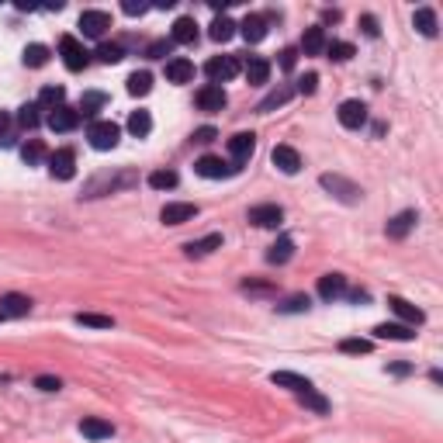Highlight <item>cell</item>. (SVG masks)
<instances>
[{
	"instance_id": "obj_1",
	"label": "cell",
	"mask_w": 443,
	"mask_h": 443,
	"mask_svg": "<svg viewBox=\"0 0 443 443\" xmlns=\"http://www.w3.org/2000/svg\"><path fill=\"white\" fill-rule=\"evenodd\" d=\"M139 183V174L135 170H118V174H97L94 181H87L83 187V198H105V194H118V191H129Z\"/></svg>"
},
{
	"instance_id": "obj_2",
	"label": "cell",
	"mask_w": 443,
	"mask_h": 443,
	"mask_svg": "<svg viewBox=\"0 0 443 443\" xmlns=\"http://www.w3.org/2000/svg\"><path fill=\"white\" fill-rule=\"evenodd\" d=\"M319 183H322V187H326L336 201H343V205H357V201L364 198V191H361L357 183L346 181V177H339V174H322Z\"/></svg>"
},
{
	"instance_id": "obj_3",
	"label": "cell",
	"mask_w": 443,
	"mask_h": 443,
	"mask_svg": "<svg viewBox=\"0 0 443 443\" xmlns=\"http://www.w3.org/2000/svg\"><path fill=\"white\" fill-rule=\"evenodd\" d=\"M205 73H208L211 83H229V80H235L239 73H242V63L235 59V55H211L208 63H205Z\"/></svg>"
},
{
	"instance_id": "obj_4",
	"label": "cell",
	"mask_w": 443,
	"mask_h": 443,
	"mask_svg": "<svg viewBox=\"0 0 443 443\" xmlns=\"http://www.w3.org/2000/svg\"><path fill=\"white\" fill-rule=\"evenodd\" d=\"M87 139H90V146H94V149H114V146H118V139H122V129H118L114 122H90Z\"/></svg>"
},
{
	"instance_id": "obj_5",
	"label": "cell",
	"mask_w": 443,
	"mask_h": 443,
	"mask_svg": "<svg viewBox=\"0 0 443 443\" xmlns=\"http://www.w3.org/2000/svg\"><path fill=\"white\" fill-rule=\"evenodd\" d=\"M253 149H257V135L253 132H235L229 139V159H233L235 170H242V163H250Z\"/></svg>"
},
{
	"instance_id": "obj_6",
	"label": "cell",
	"mask_w": 443,
	"mask_h": 443,
	"mask_svg": "<svg viewBox=\"0 0 443 443\" xmlns=\"http://www.w3.org/2000/svg\"><path fill=\"white\" fill-rule=\"evenodd\" d=\"M59 55H63L66 70H73V73H80V70L87 66V49H83V42L73 38V35H63V38H59Z\"/></svg>"
},
{
	"instance_id": "obj_7",
	"label": "cell",
	"mask_w": 443,
	"mask_h": 443,
	"mask_svg": "<svg viewBox=\"0 0 443 443\" xmlns=\"http://www.w3.org/2000/svg\"><path fill=\"white\" fill-rule=\"evenodd\" d=\"M194 174L205 177V181H222V177H233L239 170H235L233 163H225V159H218V156H201L194 163Z\"/></svg>"
},
{
	"instance_id": "obj_8",
	"label": "cell",
	"mask_w": 443,
	"mask_h": 443,
	"mask_svg": "<svg viewBox=\"0 0 443 443\" xmlns=\"http://www.w3.org/2000/svg\"><path fill=\"white\" fill-rule=\"evenodd\" d=\"M49 174L55 181H73L77 177V153L73 149H55L49 156Z\"/></svg>"
},
{
	"instance_id": "obj_9",
	"label": "cell",
	"mask_w": 443,
	"mask_h": 443,
	"mask_svg": "<svg viewBox=\"0 0 443 443\" xmlns=\"http://www.w3.org/2000/svg\"><path fill=\"white\" fill-rule=\"evenodd\" d=\"M336 118H339V125H343V129H350V132L364 129V125H367V105H364V101H343L339 111H336Z\"/></svg>"
},
{
	"instance_id": "obj_10",
	"label": "cell",
	"mask_w": 443,
	"mask_h": 443,
	"mask_svg": "<svg viewBox=\"0 0 443 443\" xmlns=\"http://www.w3.org/2000/svg\"><path fill=\"white\" fill-rule=\"evenodd\" d=\"M107 28H111V14H107V11H83V14H80L83 38H105Z\"/></svg>"
},
{
	"instance_id": "obj_11",
	"label": "cell",
	"mask_w": 443,
	"mask_h": 443,
	"mask_svg": "<svg viewBox=\"0 0 443 443\" xmlns=\"http://www.w3.org/2000/svg\"><path fill=\"white\" fill-rule=\"evenodd\" d=\"M194 101H198V107H201V111L215 114V111H222V107L229 105V94H225L218 83H205V87L194 94Z\"/></svg>"
},
{
	"instance_id": "obj_12",
	"label": "cell",
	"mask_w": 443,
	"mask_h": 443,
	"mask_svg": "<svg viewBox=\"0 0 443 443\" xmlns=\"http://www.w3.org/2000/svg\"><path fill=\"white\" fill-rule=\"evenodd\" d=\"M191 218H198V205H191V201H170V205H163V211H159L163 225H183Z\"/></svg>"
},
{
	"instance_id": "obj_13",
	"label": "cell",
	"mask_w": 443,
	"mask_h": 443,
	"mask_svg": "<svg viewBox=\"0 0 443 443\" xmlns=\"http://www.w3.org/2000/svg\"><path fill=\"white\" fill-rule=\"evenodd\" d=\"M246 218H250L257 229H277V225L284 222V208H281V205H253Z\"/></svg>"
},
{
	"instance_id": "obj_14",
	"label": "cell",
	"mask_w": 443,
	"mask_h": 443,
	"mask_svg": "<svg viewBox=\"0 0 443 443\" xmlns=\"http://www.w3.org/2000/svg\"><path fill=\"white\" fill-rule=\"evenodd\" d=\"M235 28H239V35H242L250 46H257V42L267 38V31H270V18H267V14H246L242 25H235Z\"/></svg>"
},
{
	"instance_id": "obj_15",
	"label": "cell",
	"mask_w": 443,
	"mask_h": 443,
	"mask_svg": "<svg viewBox=\"0 0 443 443\" xmlns=\"http://www.w3.org/2000/svg\"><path fill=\"white\" fill-rule=\"evenodd\" d=\"M80 433H83L87 440L101 443V440H111V437H114V426L101 416H83L80 419Z\"/></svg>"
},
{
	"instance_id": "obj_16",
	"label": "cell",
	"mask_w": 443,
	"mask_h": 443,
	"mask_svg": "<svg viewBox=\"0 0 443 443\" xmlns=\"http://www.w3.org/2000/svg\"><path fill=\"white\" fill-rule=\"evenodd\" d=\"M46 122H49L53 132H73V129H80V111L70 105H63V107H55V111H49Z\"/></svg>"
},
{
	"instance_id": "obj_17",
	"label": "cell",
	"mask_w": 443,
	"mask_h": 443,
	"mask_svg": "<svg viewBox=\"0 0 443 443\" xmlns=\"http://www.w3.org/2000/svg\"><path fill=\"white\" fill-rule=\"evenodd\" d=\"M270 159H274V166H277L281 174H287V177L301 170V156H298V149H294V146H274Z\"/></svg>"
},
{
	"instance_id": "obj_18",
	"label": "cell",
	"mask_w": 443,
	"mask_h": 443,
	"mask_svg": "<svg viewBox=\"0 0 443 443\" xmlns=\"http://www.w3.org/2000/svg\"><path fill=\"white\" fill-rule=\"evenodd\" d=\"M388 305H391V312L398 315V319H402L405 326H412V329H416V326H422V322H426V315L419 312V309H416V305H412V301H405V298H398V294H391V298H388Z\"/></svg>"
},
{
	"instance_id": "obj_19",
	"label": "cell",
	"mask_w": 443,
	"mask_h": 443,
	"mask_svg": "<svg viewBox=\"0 0 443 443\" xmlns=\"http://www.w3.org/2000/svg\"><path fill=\"white\" fill-rule=\"evenodd\" d=\"M346 294V277L343 274H322L319 277V298L322 301H339Z\"/></svg>"
},
{
	"instance_id": "obj_20",
	"label": "cell",
	"mask_w": 443,
	"mask_h": 443,
	"mask_svg": "<svg viewBox=\"0 0 443 443\" xmlns=\"http://www.w3.org/2000/svg\"><path fill=\"white\" fill-rule=\"evenodd\" d=\"M419 215L416 211H398L395 218H388V225H385V233H388V239H405V235L416 229Z\"/></svg>"
},
{
	"instance_id": "obj_21",
	"label": "cell",
	"mask_w": 443,
	"mask_h": 443,
	"mask_svg": "<svg viewBox=\"0 0 443 443\" xmlns=\"http://www.w3.org/2000/svg\"><path fill=\"white\" fill-rule=\"evenodd\" d=\"M374 336L395 339V343H409V339H416V329L405 326V322H381V326H374Z\"/></svg>"
},
{
	"instance_id": "obj_22",
	"label": "cell",
	"mask_w": 443,
	"mask_h": 443,
	"mask_svg": "<svg viewBox=\"0 0 443 443\" xmlns=\"http://www.w3.org/2000/svg\"><path fill=\"white\" fill-rule=\"evenodd\" d=\"M326 46H329L326 28H322V25L305 28V35H301V53H305V55H322V53H326Z\"/></svg>"
},
{
	"instance_id": "obj_23",
	"label": "cell",
	"mask_w": 443,
	"mask_h": 443,
	"mask_svg": "<svg viewBox=\"0 0 443 443\" xmlns=\"http://www.w3.org/2000/svg\"><path fill=\"white\" fill-rule=\"evenodd\" d=\"M270 381H274L277 388L294 391V395H301V391L312 388V381H309V378H301V374H294V370H274V374H270Z\"/></svg>"
},
{
	"instance_id": "obj_24",
	"label": "cell",
	"mask_w": 443,
	"mask_h": 443,
	"mask_svg": "<svg viewBox=\"0 0 443 443\" xmlns=\"http://www.w3.org/2000/svg\"><path fill=\"white\" fill-rule=\"evenodd\" d=\"M31 312V298H25V294H4L0 298V315L7 319H25V315Z\"/></svg>"
},
{
	"instance_id": "obj_25",
	"label": "cell",
	"mask_w": 443,
	"mask_h": 443,
	"mask_svg": "<svg viewBox=\"0 0 443 443\" xmlns=\"http://www.w3.org/2000/svg\"><path fill=\"white\" fill-rule=\"evenodd\" d=\"M170 42H174V46H194V42H198V21H194V18H177Z\"/></svg>"
},
{
	"instance_id": "obj_26",
	"label": "cell",
	"mask_w": 443,
	"mask_h": 443,
	"mask_svg": "<svg viewBox=\"0 0 443 443\" xmlns=\"http://www.w3.org/2000/svg\"><path fill=\"white\" fill-rule=\"evenodd\" d=\"M215 250H222V235L218 233L205 235V239H191V242H183V253H187V257H208V253H215Z\"/></svg>"
},
{
	"instance_id": "obj_27",
	"label": "cell",
	"mask_w": 443,
	"mask_h": 443,
	"mask_svg": "<svg viewBox=\"0 0 443 443\" xmlns=\"http://www.w3.org/2000/svg\"><path fill=\"white\" fill-rule=\"evenodd\" d=\"M166 80H170V83H191V80H194V63L183 59V55L170 59V63H166Z\"/></svg>"
},
{
	"instance_id": "obj_28",
	"label": "cell",
	"mask_w": 443,
	"mask_h": 443,
	"mask_svg": "<svg viewBox=\"0 0 443 443\" xmlns=\"http://www.w3.org/2000/svg\"><path fill=\"white\" fill-rule=\"evenodd\" d=\"M412 25H416V31L426 35V38H433V35L440 31V21H437V11H433V7H419L416 14H412Z\"/></svg>"
},
{
	"instance_id": "obj_29",
	"label": "cell",
	"mask_w": 443,
	"mask_h": 443,
	"mask_svg": "<svg viewBox=\"0 0 443 443\" xmlns=\"http://www.w3.org/2000/svg\"><path fill=\"white\" fill-rule=\"evenodd\" d=\"M291 97H294V87H277V90H270V94H267V97H263L260 105H257V111H260V114H270V111H274V107H284L287 101H291Z\"/></svg>"
},
{
	"instance_id": "obj_30",
	"label": "cell",
	"mask_w": 443,
	"mask_h": 443,
	"mask_svg": "<svg viewBox=\"0 0 443 443\" xmlns=\"http://www.w3.org/2000/svg\"><path fill=\"white\" fill-rule=\"evenodd\" d=\"M242 73H246L250 83H257V87H260V83L270 80V59H263V55H250V63H246V70H242Z\"/></svg>"
},
{
	"instance_id": "obj_31",
	"label": "cell",
	"mask_w": 443,
	"mask_h": 443,
	"mask_svg": "<svg viewBox=\"0 0 443 443\" xmlns=\"http://www.w3.org/2000/svg\"><path fill=\"white\" fill-rule=\"evenodd\" d=\"M105 105H107V94H101V90H87V94L80 97L77 111H80V118H94V114H97Z\"/></svg>"
},
{
	"instance_id": "obj_32",
	"label": "cell",
	"mask_w": 443,
	"mask_h": 443,
	"mask_svg": "<svg viewBox=\"0 0 443 443\" xmlns=\"http://www.w3.org/2000/svg\"><path fill=\"white\" fill-rule=\"evenodd\" d=\"M291 257H294V239L291 235H277V242L267 253V263H287Z\"/></svg>"
},
{
	"instance_id": "obj_33",
	"label": "cell",
	"mask_w": 443,
	"mask_h": 443,
	"mask_svg": "<svg viewBox=\"0 0 443 443\" xmlns=\"http://www.w3.org/2000/svg\"><path fill=\"white\" fill-rule=\"evenodd\" d=\"M35 105L42 107V111H55V107L66 105V90L63 87H42V94H38Z\"/></svg>"
},
{
	"instance_id": "obj_34",
	"label": "cell",
	"mask_w": 443,
	"mask_h": 443,
	"mask_svg": "<svg viewBox=\"0 0 443 443\" xmlns=\"http://www.w3.org/2000/svg\"><path fill=\"white\" fill-rule=\"evenodd\" d=\"M146 183H149L153 191H174V187L181 183V177H177V170H153Z\"/></svg>"
},
{
	"instance_id": "obj_35",
	"label": "cell",
	"mask_w": 443,
	"mask_h": 443,
	"mask_svg": "<svg viewBox=\"0 0 443 443\" xmlns=\"http://www.w3.org/2000/svg\"><path fill=\"white\" fill-rule=\"evenodd\" d=\"M129 132L135 139H146L149 132H153V118H149V111H132L129 114Z\"/></svg>"
},
{
	"instance_id": "obj_36",
	"label": "cell",
	"mask_w": 443,
	"mask_h": 443,
	"mask_svg": "<svg viewBox=\"0 0 443 443\" xmlns=\"http://www.w3.org/2000/svg\"><path fill=\"white\" fill-rule=\"evenodd\" d=\"M21 159H25L28 166H38V163L49 159V153H46V146H42L38 139H28L25 146H21Z\"/></svg>"
},
{
	"instance_id": "obj_37",
	"label": "cell",
	"mask_w": 443,
	"mask_h": 443,
	"mask_svg": "<svg viewBox=\"0 0 443 443\" xmlns=\"http://www.w3.org/2000/svg\"><path fill=\"white\" fill-rule=\"evenodd\" d=\"M149 90H153V73L139 70V73H132L129 77V94L132 97H146Z\"/></svg>"
},
{
	"instance_id": "obj_38",
	"label": "cell",
	"mask_w": 443,
	"mask_h": 443,
	"mask_svg": "<svg viewBox=\"0 0 443 443\" xmlns=\"http://www.w3.org/2000/svg\"><path fill=\"white\" fill-rule=\"evenodd\" d=\"M309 305H312L309 294H291V298H284V301L277 305V312L281 315H298V312H309Z\"/></svg>"
},
{
	"instance_id": "obj_39",
	"label": "cell",
	"mask_w": 443,
	"mask_h": 443,
	"mask_svg": "<svg viewBox=\"0 0 443 443\" xmlns=\"http://www.w3.org/2000/svg\"><path fill=\"white\" fill-rule=\"evenodd\" d=\"M208 35L215 38V42H229V38L235 35V21L222 14V18H215V21H211V31H208Z\"/></svg>"
},
{
	"instance_id": "obj_40",
	"label": "cell",
	"mask_w": 443,
	"mask_h": 443,
	"mask_svg": "<svg viewBox=\"0 0 443 443\" xmlns=\"http://www.w3.org/2000/svg\"><path fill=\"white\" fill-rule=\"evenodd\" d=\"M298 402H301L305 409H312V412H319V416H326V412H329V402H326V398H322V395H319L315 388L301 391V395H298Z\"/></svg>"
},
{
	"instance_id": "obj_41",
	"label": "cell",
	"mask_w": 443,
	"mask_h": 443,
	"mask_svg": "<svg viewBox=\"0 0 443 443\" xmlns=\"http://www.w3.org/2000/svg\"><path fill=\"white\" fill-rule=\"evenodd\" d=\"M77 322L87 326V329H114V319L111 315H97V312H80Z\"/></svg>"
},
{
	"instance_id": "obj_42",
	"label": "cell",
	"mask_w": 443,
	"mask_h": 443,
	"mask_svg": "<svg viewBox=\"0 0 443 443\" xmlns=\"http://www.w3.org/2000/svg\"><path fill=\"white\" fill-rule=\"evenodd\" d=\"M370 350H374V343H370V339H361V336L343 339V343H339V353H353V357H364Z\"/></svg>"
},
{
	"instance_id": "obj_43",
	"label": "cell",
	"mask_w": 443,
	"mask_h": 443,
	"mask_svg": "<svg viewBox=\"0 0 443 443\" xmlns=\"http://www.w3.org/2000/svg\"><path fill=\"white\" fill-rule=\"evenodd\" d=\"M49 63V46H28L25 49V66H31V70H38V66H46Z\"/></svg>"
},
{
	"instance_id": "obj_44",
	"label": "cell",
	"mask_w": 443,
	"mask_h": 443,
	"mask_svg": "<svg viewBox=\"0 0 443 443\" xmlns=\"http://www.w3.org/2000/svg\"><path fill=\"white\" fill-rule=\"evenodd\" d=\"M353 53H357V49H353L350 42H329V46H326V55H329V59H336V63L353 59Z\"/></svg>"
},
{
	"instance_id": "obj_45",
	"label": "cell",
	"mask_w": 443,
	"mask_h": 443,
	"mask_svg": "<svg viewBox=\"0 0 443 443\" xmlns=\"http://www.w3.org/2000/svg\"><path fill=\"white\" fill-rule=\"evenodd\" d=\"M38 111H42L38 105H25L21 111H18V125H21V129H35V125L42 122V114H38Z\"/></svg>"
},
{
	"instance_id": "obj_46",
	"label": "cell",
	"mask_w": 443,
	"mask_h": 443,
	"mask_svg": "<svg viewBox=\"0 0 443 443\" xmlns=\"http://www.w3.org/2000/svg\"><path fill=\"white\" fill-rule=\"evenodd\" d=\"M97 59L107 63V66H114V63L122 59V46H118V42H101V46H97Z\"/></svg>"
},
{
	"instance_id": "obj_47",
	"label": "cell",
	"mask_w": 443,
	"mask_h": 443,
	"mask_svg": "<svg viewBox=\"0 0 443 443\" xmlns=\"http://www.w3.org/2000/svg\"><path fill=\"white\" fill-rule=\"evenodd\" d=\"M170 53H174V42H170V38H156V42H149V49H146L149 59H166Z\"/></svg>"
},
{
	"instance_id": "obj_48",
	"label": "cell",
	"mask_w": 443,
	"mask_h": 443,
	"mask_svg": "<svg viewBox=\"0 0 443 443\" xmlns=\"http://www.w3.org/2000/svg\"><path fill=\"white\" fill-rule=\"evenodd\" d=\"M35 388L38 391H59L63 388V381L53 378V374H38V378H35Z\"/></svg>"
},
{
	"instance_id": "obj_49",
	"label": "cell",
	"mask_w": 443,
	"mask_h": 443,
	"mask_svg": "<svg viewBox=\"0 0 443 443\" xmlns=\"http://www.w3.org/2000/svg\"><path fill=\"white\" fill-rule=\"evenodd\" d=\"M315 87H319V73H305V77L298 80L294 94H315Z\"/></svg>"
},
{
	"instance_id": "obj_50",
	"label": "cell",
	"mask_w": 443,
	"mask_h": 443,
	"mask_svg": "<svg viewBox=\"0 0 443 443\" xmlns=\"http://www.w3.org/2000/svg\"><path fill=\"white\" fill-rule=\"evenodd\" d=\"M361 28H364V35H370V38L381 35V28H378V18H374V14H364V18H361Z\"/></svg>"
},
{
	"instance_id": "obj_51",
	"label": "cell",
	"mask_w": 443,
	"mask_h": 443,
	"mask_svg": "<svg viewBox=\"0 0 443 443\" xmlns=\"http://www.w3.org/2000/svg\"><path fill=\"white\" fill-rule=\"evenodd\" d=\"M277 63H281V70H294V63H298V49H284V53L277 55Z\"/></svg>"
},
{
	"instance_id": "obj_52",
	"label": "cell",
	"mask_w": 443,
	"mask_h": 443,
	"mask_svg": "<svg viewBox=\"0 0 443 443\" xmlns=\"http://www.w3.org/2000/svg\"><path fill=\"white\" fill-rule=\"evenodd\" d=\"M343 298H346V301H353V305H364V301H370V294L361 291V287H353V291L346 287V294H343Z\"/></svg>"
},
{
	"instance_id": "obj_53",
	"label": "cell",
	"mask_w": 443,
	"mask_h": 443,
	"mask_svg": "<svg viewBox=\"0 0 443 443\" xmlns=\"http://www.w3.org/2000/svg\"><path fill=\"white\" fill-rule=\"evenodd\" d=\"M215 135H218V132L211 129V125H205V129H198V132H194L191 139H194V142H215Z\"/></svg>"
},
{
	"instance_id": "obj_54",
	"label": "cell",
	"mask_w": 443,
	"mask_h": 443,
	"mask_svg": "<svg viewBox=\"0 0 443 443\" xmlns=\"http://www.w3.org/2000/svg\"><path fill=\"white\" fill-rule=\"evenodd\" d=\"M388 370H391V374H395V378H405V374H409L412 367H409V364H391Z\"/></svg>"
},
{
	"instance_id": "obj_55",
	"label": "cell",
	"mask_w": 443,
	"mask_h": 443,
	"mask_svg": "<svg viewBox=\"0 0 443 443\" xmlns=\"http://www.w3.org/2000/svg\"><path fill=\"white\" fill-rule=\"evenodd\" d=\"M125 14H132V18H135V14H146V7H142V4H125Z\"/></svg>"
},
{
	"instance_id": "obj_56",
	"label": "cell",
	"mask_w": 443,
	"mask_h": 443,
	"mask_svg": "<svg viewBox=\"0 0 443 443\" xmlns=\"http://www.w3.org/2000/svg\"><path fill=\"white\" fill-rule=\"evenodd\" d=\"M7 129H11V118L0 111V139H4V132H7Z\"/></svg>"
},
{
	"instance_id": "obj_57",
	"label": "cell",
	"mask_w": 443,
	"mask_h": 443,
	"mask_svg": "<svg viewBox=\"0 0 443 443\" xmlns=\"http://www.w3.org/2000/svg\"><path fill=\"white\" fill-rule=\"evenodd\" d=\"M0 319H4V315H0Z\"/></svg>"
}]
</instances>
